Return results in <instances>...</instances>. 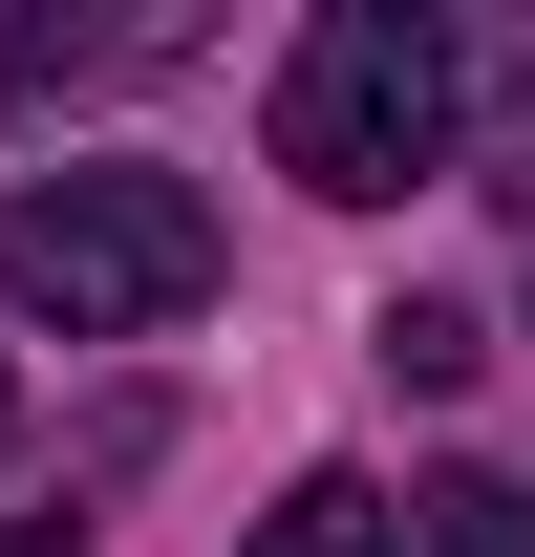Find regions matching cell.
Segmentation results:
<instances>
[{"label":"cell","instance_id":"obj_5","mask_svg":"<svg viewBox=\"0 0 535 557\" xmlns=\"http://www.w3.org/2000/svg\"><path fill=\"white\" fill-rule=\"evenodd\" d=\"M364 344H386V386H471V300H386Z\"/></svg>","mask_w":535,"mask_h":557},{"label":"cell","instance_id":"obj_7","mask_svg":"<svg viewBox=\"0 0 535 557\" xmlns=\"http://www.w3.org/2000/svg\"><path fill=\"white\" fill-rule=\"evenodd\" d=\"M0 557H86V536H65V515H0Z\"/></svg>","mask_w":535,"mask_h":557},{"label":"cell","instance_id":"obj_4","mask_svg":"<svg viewBox=\"0 0 535 557\" xmlns=\"http://www.w3.org/2000/svg\"><path fill=\"white\" fill-rule=\"evenodd\" d=\"M407 557H535V493L514 472H428L407 493Z\"/></svg>","mask_w":535,"mask_h":557},{"label":"cell","instance_id":"obj_3","mask_svg":"<svg viewBox=\"0 0 535 557\" xmlns=\"http://www.w3.org/2000/svg\"><path fill=\"white\" fill-rule=\"evenodd\" d=\"M236 557H407V515H386L364 472H300V493H278V515H258Z\"/></svg>","mask_w":535,"mask_h":557},{"label":"cell","instance_id":"obj_1","mask_svg":"<svg viewBox=\"0 0 535 557\" xmlns=\"http://www.w3.org/2000/svg\"><path fill=\"white\" fill-rule=\"evenodd\" d=\"M0 300L65 322V344H129V322H172V300H214V194L150 172V150L22 172V194H0Z\"/></svg>","mask_w":535,"mask_h":557},{"label":"cell","instance_id":"obj_2","mask_svg":"<svg viewBox=\"0 0 535 557\" xmlns=\"http://www.w3.org/2000/svg\"><path fill=\"white\" fill-rule=\"evenodd\" d=\"M450 129H471V44L428 22V0H343V22H300V65H278V172H300V194L386 214V194L450 172Z\"/></svg>","mask_w":535,"mask_h":557},{"label":"cell","instance_id":"obj_6","mask_svg":"<svg viewBox=\"0 0 535 557\" xmlns=\"http://www.w3.org/2000/svg\"><path fill=\"white\" fill-rule=\"evenodd\" d=\"M493 172H514V194H535V65L493 86Z\"/></svg>","mask_w":535,"mask_h":557}]
</instances>
